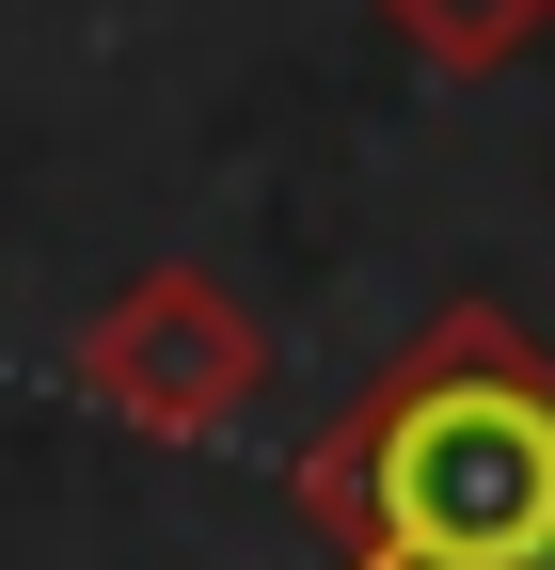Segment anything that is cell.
<instances>
[{
    "label": "cell",
    "mask_w": 555,
    "mask_h": 570,
    "mask_svg": "<svg viewBox=\"0 0 555 570\" xmlns=\"http://www.w3.org/2000/svg\"><path fill=\"white\" fill-rule=\"evenodd\" d=\"M381 32L412 63H445V80H493L524 32H555V0H381Z\"/></svg>",
    "instance_id": "3957f363"
},
{
    "label": "cell",
    "mask_w": 555,
    "mask_h": 570,
    "mask_svg": "<svg viewBox=\"0 0 555 570\" xmlns=\"http://www.w3.org/2000/svg\"><path fill=\"white\" fill-rule=\"evenodd\" d=\"M80 396L111 428H144V444H206V428H238L270 396V317L238 302L223 269H127L111 302L80 317Z\"/></svg>",
    "instance_id": "7a4b0ae2"
},
{
    "label": "cell",
    "mask_w": 555,
    "mask_h": 570,
    "mask_svg": "<svg viewBox=\"0 0 555 570\" xmlns=\"http://www.w3.org/2000/svg\"><path fill=\"white\" fill-rule=\"evenodd\" d=\"M318 570H555V348L508 302L412 317V348L302 444Z\"/></svg>",
    "instance_id": "6da1fadb"
}]
</instances>
